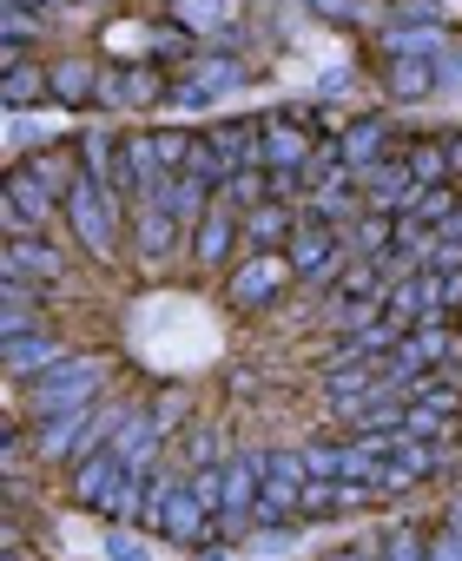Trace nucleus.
<instances>
[{
  "instance_id": "1",
  "label": "nucleus",
  "mask_w": 462,
  "mask_h": 561,
  "mask_svg": "<svg viewBox=\"0 0 462 561\" xmlns=\"http://www.w3.org/2000/svg\"><path fill=\"white\" fill-rule=\"evenodd\" d=\"M60 218L73 225V238H80V251H86L93 264H113V251H119V192H113L106 179L80 172V179L67 185Z\"/></svg>"
},
{
  "instance_id": "34",
  "label": "nucleus",
  "mask_w": 462,
  "mask_h": 561,
  "mask_svg": "<svg viewBox=\"0 0 462 561\" xmlns=\"http://www.w3.org/2000/svg\"><path fill=\"white\" fill-rule=\"evenodd\" d=\"M41 8H60V0H41Z\"/></svg>"
},
{
  "instance_id": "31",
  "label": "nucleus",
  "mask_w": 462,
  "mask_h": 561,
  "mask_svg": "<svg viewBox=\"0 0 462 561\" xmlns=\"http://www.w3.org/2000/svg\"><path fill=\"white\" fill-rule=\"evenodd\" d=\"M185 449H192V469H211V456H218V436H211V430H205V423H198V430H192V443H185Z\"/></svg>"
},
{
  "instance_id": "5",
  "label": "nucleus",
  "mask_w": 462,
  "mask_h": 561,
  "mask_svg": "<svg viewBox=\"0 0 462 561\" xmlns=\"http://www.w3.org/2000/svg\"><path fill=\"white\" fill-rule=\"evenodd\" d=\"M67 198L34 172V165H14L8 172V192H0V218H8V238H21V231H47V218L60 211Z\"/></svg>"
},
{
  "instance_id": "26",
  "label": "nucleus",
  "mask_w": 462,
  "mask_h": 561,
  "mask_svg": "<svg viewBox=\"0 0 462 561\" xmlns=\"http://www.w3.org/2000/svg\"><path fill=\"white\" fill-rule=\"evenodd\" d=\"M383 561H429V535H416L409 522L383 535Z\"/></svg>"
},
{
  "instance_id": "14",
  "label": "nucleus",
  "mask_w": 462,
  "mask_h": 561,
  "mask_svg": "<svg viewBox=\"0 0 462 561\" xmlns=\"http://www.w3.org/2000/svg\"><path fill=\"white\" fill-rule=\"evenodd\" d=\"M47 100L54 106H100V67L86 54H60L47 67Z\"/></svg>"
},
{
  "instance_id": "27",
  "label": "nucleus",
  "mask_w": 462,
  "mask_h": 561,
  "mask_svg": "<svg viewBox=\"0 0 462 561\" xmlns=\"http://www.w3.org/2000/svg\"><path fill=\"white\" fill-rule=\"evenodd\" d=\"M185 482H192V495H198V502H205L211 515L224 508V469H218V462H211V469H192Z\"/></svg>"
},
{
  "instance_id": "16",
  "label": "nucleus",
  "mask_w": 462,
  "mask_h": 561,
  "mask_svg": "<svg viewBox=\"0 0 462 561\" xmlns=\"http://www.w3.org/2000/svg\"><path fill=\"white\" fill-rule=\"evenodd\" d=\"M258 139H265V119H218L205 126V146L239 172V165H258Z\"/></svg>"
},
{
  "instance_id": "17",
  "label": "nucleus",
  "mask_w": 462,
  "mask_h": 561,
  "mask_svg": "<svg viewBox=\"0 0 462 561\" xmlns=\"http://www.w3.org/2000/svg\"><path fill=\"white\" fill-rule=\"evenodd\" d=\"M298 211L285 205V198H265L258 211H245V238H252V251H285L291 238H298Z\"/></svg>"
},
{
  "instance_id": "15",
  "label": "nucleus",
  "mask_w": 462,
  "mask_h": 561,
  "mask_svg": "<svg viewBox=\"0 0 462 561\" xmlns=\"http://www.w3.org/2000/svg\"><path fill=\"white\" fill-rule=\"evenodd\" d=\"M132 251H139L146 264H165V257L178 251V218H172L165 205H146V198H139V211H132Z\"/></svg>"
},
{
  "instance_id": "9",
  "label": "nucleus",
  "mask_w": 462,
  "mask_h": 561,
  "mask_svg": "<svg viewBox=\"0 0 462 561\" xmlns=\"http://www.w3.org/2000/svg\"><path fill=\"white\" fill-rule=\"evenodd\" d=\"M258 482H265V449L258 456H231L224 462V508H218V535H245L252 508H258Z\"/></svg>"
},
{
  "instance_id": "21",
  "label": "nucleus",
  "mask_w": 462,
  "mask_h": 561,
  "mask_svg": "<svg viewBox=\"0 0 462 561\" xmlns=\"http://www.w3.org/2000/svg\"><path fill=\"white\" fill-rule=\"evenodd\" d=\"M337 146H344V165H350V172L363 179L370 165H383V146H390V126H383V119H357V126H350V133H344Z\"/></svg>"
},
{
  "instance_id": "13",
  "label": "nucleus",
  "mask_w": 462,
  "mask_h": 561,
  "mask_svg": "<svg viewBox=\"0 0 462 561\" xmlns=\"http://www.w3.org/2000/svg\"><path fill=\"white\" fill-rule=\"evenodd\" d=\"M0 277H34V285H54L60 277V251L47 244V231H21L0 244Z\"/></svg>"
},
{
  "instance_id": "10",
  "label": "nucleus",
  "mask_w": 462,
  "mask_h": 561,
  "mask_svg": "<svg viewBox=\"0 0 462 561\" xmlns=\"http://www.w3.org/2000/svg\"><path fill=\"white\" fill-rule=\"evenodd\" d=\"M239 231H245V211H231L224 198H211V211L192 225V257H198V264H231Z\"/></svg>"
},
{
  "instance_id": "8",
  "label": "nucleus",
  "mask_w": 462,
  "mask_h": 561,
  "mask_svg": "<svg viewBox=\"0 0 462 561\" xmlns=\"http://www.w3.org/2000/svg\"><path fill=\"white\" fill-rule=\"evenodd\" d=\"M126 456L106 443V449H93V456H80L73 462V482H67V495H73V508H113V495H119V482H126Z\"/></svg>"
},
{
  "instance_id": "33",
  "label": "nucleus",
  "mask_w": 462,
  "mask_h": 561,
  "mask_svg": "<svg viewBox=\"0 0 462 561\" xmlns=\"http://www.w3.org/2000/svg\"><path fill=\"white\" fill-rule=\"evenodd\" d=\"M442 152H449V179L462 185V133H449V139H442Z\"/></svg>"
},
{
  "instance_id": "28",
  "label": "nucleus",
  "mask_w": 462,
  "mask_h": 561,
  "mask_svg": "<svg viewBox=\"0 0 462 561\" xmlns=\"http://www.w3.org/2000/svg\"><path fill=\"white\" fill-rule=\"evenodd\" d=\"M146 47H165V60H192V34L172 27V21H159V27L146 34Z\"/></svg>"
},
{
  "instance_id": "29",
  "label": "nucleus",
  "mask_w": 462,
  "mask_h": 561,
  "mask_svg": "<svg viewBox=\"0 0 462 561\" xmlns=\"http://www.w3.org/2000/svg\"><path fill=\"white\" fill-rule=\"evenodd\" d=\"M47 318H34V305H8V311H0V344H8V337H27V331H41Z\"/></svg>"
},
{
  "instance_id": "22",
  "label": "nucleus",
  "mask_w": 462,
  "mask_h": 561,
  "mask_svg": "<svg viewBox=\"0 0 462 561\" xmlns=\"http://www.w3.org/2000/svg\"><path fill=\"white\" fill-rule=\"evenodd\" d=\"M73 159H80V146H41V152H34L27 165H34V172H41V179H47V185H54V192L67 198V185L80 179V172H73Z\"/></svg>"
},
{
  "instance_id": "25",
  "label": "nucleus",
  "mask_w": 462,
  "mask_h": 561,
  "mask_svg": "<svg viewBox=\"0 0 462 561\" xmlns=\"http://www.w3.org/2000/svg\"><path fill=\"white\" fill-rule=\"evenodd\" d=\"M390 238H396V218H390V211L357 218V251H363V257H383V251H390Z\"/></svg>"
},
{
  "instance_id": "24",
  "label": "nucleus",
  "mask_w": 462,
  "mask_h": 561,
  "mask_svg": "<svg viewBox=\"0 0 462 561\" xmlns=\"http://www.w3.org/2000/svg\"><path fill=\"white\" fill-rule=\"evenodd\" d=\"M403 159H409V179H416V185H442V179H449V152H442V139H416Z\"/></svg>"
},
{
  "instance_id": "32",
  "label": "nucleus",
  "mask_w": 462,
  "mask_h": 561,
  "mask_svg": "<svg viewBox=\"0 0 462 561\" xmlns=\"http://www.w3.org/2000/svg\"><path fill=\"white\" fill-rule=\"evenodd\" d=\"M429 561H462V535L455 528H436L429 535Z\"/></svg>"
},
{
  "instance_id": "12",
  "label": "nucleus",
  "mask_w": 462,
  "mask_h": 561,
  "mask_svg": "<svg viewBox=\"0 0 462 561\" xmlns=\"http://www.w3.org/2000/svg\"><path fill=\"white\" fill-rule=\"evenodd\" d=\"M60 357H67V344H60L47 324H41V331H27V337H8V344H0V364H8V377H14V383L47 377Z\"/></svg>"
},
{
  "instance_id": "2",
  "label": "nucleus",
  "mask_w": 462,
  "mask_h": 561,
  "mask_svg": "<svg viewBox=\"0 0 462 561\" xmlns=\"http://www.w3.org/2000/svg\"><path fill=\"white\" fill-rule=\"evenodd\" d=\"M100 383H106V357H93V351H67V357H60L47 377H34L27 416H34V423H47V416H73V410H93Z\"/></svg>"
},
{
  "instance_id": "19",
  "label": "nucleus",
  "mask_w": 462,
  "mask_h": 561,
  "mask_svg": "<svg viewBox=\"0 0 462 561\" xmlns=\"http://www.w3.org/2000/svg\"><path fill=\"white\" fill-rule=\"evenodd\" d=\"M159 436H165V430H159V416L132 403V416H126V430L113 436V449H119L132 469H152V456H159Z\"/></svg>"
},
{
  "instance_id": "18",
  "label": "nucleus",
  "mask_w": 462,
  "mask_h": 561,
  "mask_svg": "<svg viewBox=\"0 0 462 561\" xmlns=\"http://www.w3.org/2000/svg\"><path fill=\"white\" fill-rule=\"evenodd\" d=\"M383 80H390V100H429V87H436V67H429V54H383Z\"/></svg>"
},
{
  "instance_id": "23",
  "label": "nucleus",
  "mask_w": 462,
  "mask_h": 561,
  "mask_svg": "<svg viewBox=\"0 0 462 561\" xmlns=\"http://www.w3.org/2000/svg\"><path fill=\"white\" fill-rule=\"evenodd\" d=\"M455 211H462V205H455V179H442V185H423V192H416V205H409V218H423V225H436V231H442Z\"/></svg>"
},
{
  "instance_id": "3",
  "label": "nucleus",
  "mask_w": 462,
  "mask_h": 561,
  "mask_svg": "<svg viewBox=\"0 0 462 561\" xmlns=\"http://www.w3.org/2000/svg\"><path fill=\"white\" fill-rule=\"evenodd\" d=\"M285 257H291V277H298V285H311V291H331L337 277L350 271V257H344V231L324 225V218H304L298 238L285 244Z\"/></svg>"
},
{
  "instance_id": "30",
  "label": "nucleus",
  "mask_w": 462,
  "mask_h": 561,
  "mask_svg": "<svg viewBox=\"0 0 462 561\" xmlns=\"http://www.w3.org/2000/svg\"><path fill=\"white\" fill-rule=\"evenodd\" d=\"M106 561H152V554L139 548V535H132V528H113V535H106Z\"/></svg>"
},
{
  "instance_id": "7",
  "label": "nucleus",
  "mask_w": 462,
  "mask_h": 561,
  "mask_svg": "<svg viewBox=\"0 0 462 561\" xmlns=\"http://www.w3.org/2000/svg\"><path fill=\"white\" fill-rule=\"evenodd\" d=\"M291 285V257H278V251H252L239 271H231V311H258V305H272L278 291Z\"/></svg>"
},
{
  "instance_id": "6",
  "label": "nucleus",
  "mask_w": 462,
  "mask_h": 561,
  "mask_svg": "<svg viewBox=\"0 0 462 561\" xmlns=\"http://www.w3.org/2000/svg\"><path fill=\"white\" fill-rule=\"evenodd\" d=\"M317 152L311 119L304 113H265V139H258V165L265 172H304Z\"/></svg>"
},
{
  "instance_id": "20",
  "label": "nucleus",
  "mask_w": 462,
  "mask_h": 561,
  "mask_svg": "<svg viewBox=\"0 0 462 561\" xmlns=\"http://www.w3.org/2000/svg\"><path fill=\"white\" fill-rule=\"evenodd\" d=\"M34 100H47V67H34V60L0 67V106H8V113H27Z\"/></svg>"
},
{
  "instance_id": "11",
  "label": "nucleus",
  "mask_w": 462,
  "mask_h": 561,
  "mask_svg": "<svg viewBox=\"0 0 462 561\" xmlns=\"http://www.w3.org/2000/svg\"><path fill=\"white\" fill-rule=\"evenodd\" d=\"M159 100H172V93L152 67H100V106L126 113V106H159Z\"/></svg>"
},
{
  "instance_id": "4",
  "label": "nucleus",
  "mask_w": 462,
  "mask_h": 561,
  "mask_svg": "<svg viewBox=\"0 0 462 561\" xmlns=\"http://www.w3.org/2000/svg\"><path fill=\"white\" fill-rule=\"evenodd\" d=\"M304 482H311V462L304 449H265V482H258V508L252 522L258 528H278L304 508Z\"/></svg>"
}]
</instances>
